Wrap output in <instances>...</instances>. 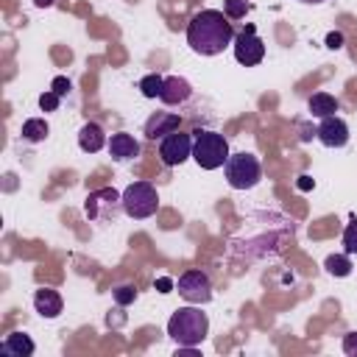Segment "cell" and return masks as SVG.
Masks as SVG:
<instances>
[{
    "label": "cell",
    "instance_id": "1",
    "mask_svg": "<svg viewBox=\"0 0 357 357\" xmlns=\"http://www.w3.org/2000/svg\"><path fill=\"white\" fill-rule=\"evenodd\" d=\"M234 42V28L223 11L204 8L187 25V45L201 56H218Z\"/></svg>",
    "mask_w": 357,
    "mask_h": 357
},
{
    "label": "cell",
    "instance_id": "2",
    "mask_svg": "<svg viewBox=\"0 0 357 357\" xmlns=\"http://www.w3.org/2000/svg\"><path fill=\"white\" fill-rule=\"evenodd\" d=\"M206 332H209V318H206V312H201L195 307H181L167 321V335L184 349L204 343Z\"/></svg>",
    "mask_w": 357,
    "mask_h": 357
},
{
    "label": "cell",
    "instance_id": "3",
    "mask_svg": "<svg viewBox=\"0 0 357 357\" xmlns=\"http://www.w3.org/2000/svg\"><path fill=\"white\" fill-rule=\"evenodd\" d=\"M192 159L204 170L223 167L226 159H229V142H226V137L218 134V131H206V128L192 131Z\"/></svg>",
    "mask_w": 357,
    "mask_h": 357
},
{
    "label": "cell",
    "instance_id": "4",
    "mask_svg": "<svg viewBox=\"0 0 357 357\" xmlns=\"http://www.w3.org/2000/svg\"><path fill=\"white\" fill-rule=\"evenodd\" d=\"M223 170H226L229 187H234V190H251V187H257L259 178H262V165H259V159H257L254 153H245V151L229 153Z\"/></svg>",
    "mask_w": 357,
    "mask_h": 357
},
{
    "label": "cell",
    "instance_id": "5",
    "mask_svg": "<svg viewBox=\"0 0 357 357\" xmlns=\"http://www.w3.org/2000/svg\"><path fill=\"white\" fill-rule=\"evenodd\" d=\"M159 209V192L151 181H134L123 190V212L134 220H145Z\"/></svg>",
    "mask_w": 357,
    "mask_h": 357
},
{
    "label": "cell",
    "instance_id": "6",
    "mask_svg": "<svg viewBox=\"0 0 357 357\" xmlns=\"http://www.w3.org/2000/svg\"><path fill=\"white\" fill-rule=\"evenodd\" d=\"M117 209H123V195L114 187H100L84 201V212L89 220H114Z\"/></svg>",
    "mask_w": 357,
    "mask_h": 357
},
{
    "label": "cell",
    "instance_id": "7",
    "mask_svg": "<svg viewBox=\"0 0 357 357\" xmlns=\"http://www.w3.org/2000/svg\"><path fill=\"white\" fill-rule=\"evenodd\" d=\"M176 290H178V296L184 298V301H190V304H206L209 298H212V282H209V276L204 273V271H184L181 276H178V282H176Z\"/></svg>",
    "mask_w": 357,
    "mask_h": 357
},
{
    "label": "cell",
    "instance_id": "8",
    "mask_svg": "<svg viewBox=\"0 0 357 357\" xmlns=\"http://www.w3.org/2000/svg\"><path fill=\"white\" fill-rule=\"evenodd\" d=\"M234 59L245 67H254L265 59V42L257 36L254 25H245L240 33H234Z\"/></svg>",
    "mask_w": 357,
    "mask_h": 357
},
{
    "label": "cell",
    "instance_id": "9",
    "mask_svg": "<svg viewBox=\"0 0 357 357\" xmlns=\"http://www.w3.org/2000/svg\"><path fill=\"white\" fill-rule=\"evenodd\" d=\"M159 156H162V162L167 167H176L181 162H187L192 156V137L190 134H181V131H170L159 142Z\"/></svg>",
    "mask_w": 357,
    "mask_h": 357
},
{
    "label": "cell",
    "instance_id": "10",
    "mask_svg": "<svg viewBox=\"0 0 357 357\" xmlns=\"http://www.w3.org/2000/svg\"><path fill=\"white\" fill-rule=\"evenodd\" d=\"M315 134H318V139H321L326 148H343V145L349 142V126H346V120H340L337 114L324 117L321 126L315 128Z\"/></svg>",
    "mask_w": 357,
    "mask_h": 357
},
{
    "label": "cell",
    "instance_id": "11",
    "mask_svg": "<svg viewBox=\"0 0 357 357\" xmlns=\"http://www.w3.org/2000/svg\"><path fill=\"white\" fill-rule=\"evenodd\" d=\"M178 114H170V112H156L145 120V137L148 139H162L167 137L170 131H178Z\"/></svg>",
    "mask_w": 357,
    "mask_h": 357
},
{
    "label": "cell",
    "instance_id": "12",
    "mask_svg": "<svg viewBox=\"0 0 357 357\" xmlns=\"http://www.w3.org/2000/svg\"><path fill=\"white\" fill-rule=\"evenodd\" d=\"M190 95H192V86H190V81H187V78H181V75H167V78H165V86H162V95H159V100H165L167 106H176V103L190 100Z\"/></svg>",
    "mask_w": 357,
    "mask_h": 357
},
{
    "label": "cell",
    "instance_id": "13",
    "mask_svg": "<svg viewBox=\"0 0 357 357\" xmlns=\"http://www.w3.org/2000/svg\"><path fill=\"white\" fill-rule=\"evenodd\" d=\"M33 307H36V312H39L42 318H56V315L61 312L64 301H61V296H59L56 290L39 287V290L33 293Z\"/></svg>",
    "mask_w": 357,
    "mask_h": 357
},
{
    "label": "cell",
    "instance_id": "14",
    "mask_svg": "<svg viewBox=\"0 0 357 357\" xmlns=\"http://www.w3.org/2000/svg\"><path fill=\"white\" fill-rule=\"evenodd\" d=\"M109 153H112V159H117V162H126V159H134V156H139V142L131 137V134H112V139H109Z\"/></svg>",
    "mask_w": 357,
    "mask_h": 357
},
{
    "label": "cell",
    "instance_id": "15",
    "mask_svg": "<svg viewBox=\"0 0 357 357\" xmlns=\"http://www.w3.org/2000/svg\"><path fill=\"white\" fill-rule=\"evenodd\" d=\"M78 145L86 153H98L103 145H109V139H106V134L98 123H84L81 131H78Z\"/></svg>",
    "mask_w": 357,
    "mask_h": 357
},
{
    "label": "cell",
    "instance_id": "16",
    "mask_svg": "<svg viewBox=\"0 0 357 357\" xmlns=\"http://www.w3.org/2000/svg\"><path fill=\"white\" fill-rule=\"evenodd\" d=\"M0 351H3V354H14V357L33 354V340H31L25 332H11V335L0 343Z\"/></svg>",
    "mask_w": 357,
    "mask_h": 357
},
{
    "label": "cell",
    "instance_id": "17",
    "mask_svg": "<svg viewBox=\"0 0 357 357\" xmlns=\"http://www.w3.org/2000/svg\"><path fill=\"white\" fill-rule=\"evenodd\" d=\"M310 112H312V117H332L335 112H337V100H335V95H329V92H315L312 98H310Z\"/></svg>",
    "mask_w": 357,
    "mask_h": 357
},
{
    "label": "cell",
    "instance_id": "18",
    "mask_svg": "<svg viewBox=\"0 0 357 357\" xmlns=\"http://www.w3.org/2000/svg\"><path fill=\"white\" fill-rule=\"evenodd\" d=\"M47 123L42 120V117H31V120H25L22 123V139H28V142H42L45 137H47Z\"/></svg>",
    "mask_w": 357,
    "mask_h": 357
},
{
    "label": "cell",
    "instance_id": "19",
    "mask_svg": "<svg viewBox=\"0 0 357 357\" xmlns=\"http://www.w3.org/2000/svg\"><path fill=\"white\" fill-rule=\"evenodd\" d=\"M324 268L332 273V276H349L351 273V259L346 254H329Z\"/></svg>",
    "mask_w": 357,
    "mask_h": 357
},
{
    "label": "cell",
    "instance_id": "20",
    "mask_svg": "<svg viewBox=\"0 0 357 357\" xmlns=\"http://www.w3.org/2000/svg\"><path fill=\"white\" fill-rule=\"evenodd\" d=\"M162 86H165V78L159 73H148L142 81H139V92L145 98H159L162 95Z\"/></svg>",
    "mask_w": 357,
    "mask_h": 357
},
{
    "label": "cell",
    "instance_id": "21",
    "mask_svg": "<svg viewBox=\"0 0 357 357\" xmlns=\"http://www.w3.org/2000/svg\"><path fill=\"white\" fill-rule=\"evenodd\" d=\"M248 11V0H223V14L229 20H240Z\"/></svg>",
    "mask_w": 357,
    "mask_h": 357
},
{
    "label": "cell",
    "instance_id": "22",
    "mask_svg": "<svg viewBox=\"0 0 357 357\" xmlns=\"http://www.w3.org/2000/svg\"><path fill=\"white\" fill-rule=\"evenodd\" d=\"M134 298H137V287H134V284H120V287H114V301H117L120 307L131 304Z\"/></svg>",
    "mask_w": 357,
    "mask_h": 357
},
{
    "label": "cell",
    "instance_id": "23",
    "mask_svg": "<svg viewBox=\"0 0 357 357\" xmlns=\"http://www.w3.org/2000/svg\"><path fill=\"white\" fill-rule=\"evenodd\" d=\"M343 245H346V254H357V220H351L343 229Z\"/></svg>",
    "mask_w": 357,
    "mask_h": 357
},
{
    "label": "cell",
    "instance_id": "24",
    "mask_svg": "<svg viewBox=\"0 0 357 357\" xmlns=\"http://www.w3.org/2000/svg\"><path fill=\"white\" fill-rule=\"evenodd\" d=\"M59 103H61V98H59L53 89L39 95V109H42V112H56V109H59Z\"/></svg>",
    "mask_w": 357,
    "mask_h": 357
},
{
    "label": "cell",
    "instance_id": "25",
    "mask_svg": "<svg viewBox=\"0 0 357 357\" xmlns=\"http://www.w3.org/2000/svg\"><path fill=\"white\" fill-rule=\"evenodd\" d=\"M50 89H53L59 98H64V95L70 92V78H64V75H56V78H53V84H50Z\"/></svg>",
    "mask_w": 357,
    "mask_h": 357
},
{
    "label": "cell",
    "instance_id": "26",
    "mask_svg": "<svg viewBox=\"0 0 357 357\" xmlns=\"http://www.w3.org/2000/svg\"><path fill=\"white\" fill-rule=\"evenodd\" d=\"M343 354L357 357V332H349V335L343 337Z\"/></svg>",
    "mask_w": 357,
    "mask_h": 357
},
{
    "label": "cell",
    "instance_id": "27",
    "mask_svg": "<svg viewBox=\"0 0 357 357\" xmlns=\"http://www.w3.org/2000/svg\"><path fill=\"white\" fill-rule=\"evenodd\" d=\"M326 47H329V50H337V47H343V33H340V31H332V33H326Z\"/></svg>",
    "mask_w": 357,
    "mask_h": 357
},
{
    "label": "cell",
    "instance_id": "28",
    "mask_svg": "<svg viewBox=\"0 0 357 357\" xmlns=\"http://www.w3.org/2000/svg\"><path fill=\"white\" fill-rule=\"evenodd\" d=\"M156 287H159V293H170V287H173V282H170L167 276H162V279H156Z\"/></svg>",
    "mask_w": 357,
    "mask_h": 357
},
{
    "label": "cell",
    "instance_id": "29",
    "mask_svg": "<svg viewBox=\"0 0 357 357\" xmlns=\"http://www.w3.org/2000/svg\"><path fill=\"white\" fill-rule=\"evenodd\" d=\"M33 3H36V6H39V8H47V6H53V3H56V0H33Z\"/></svg>",
    "mask_w": 357,
    "mask_h": 357
},
{
    "label": "cell",
    "instance_id": "30",
    "mask_svg": "<svg viewBox=\"0 0 357 357\" xmlns=\"http://www.w3.org/2000/svg\"><path fill=\"white\" fill-rule=\"evenodd\" d=\"M310 184H312V181H310V178H307V176H304V178H301V181H298V187H301V190H307V187H310Z\"/></svg>",
    "mask_w": 357,
    "mask_h": 357
},
{
    "label": "cell",
    "instance_id": "31",
    "mask_svg": "<svg viewBox=\"0 0 357 357\" xmlns=\"http://www.w3.org/2000/svg\"><path fill=\"white\" fill-rule=\"evenodd\" d=\"M298 3H307V6H318V3H324V0H298Z\"/></svg>",
    "mask_w": 357,
    "mask_h": 357
}]
</instances>
